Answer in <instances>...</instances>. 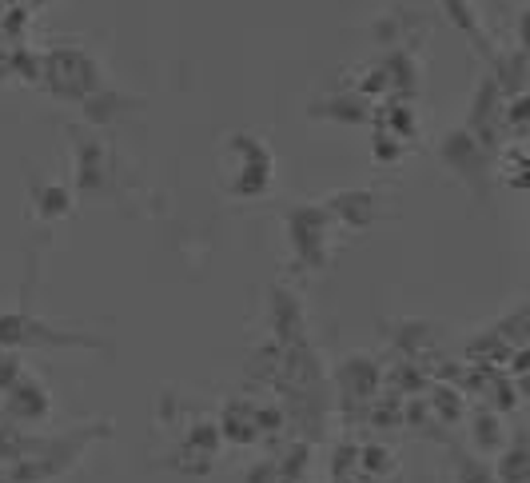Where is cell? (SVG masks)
<instances>
[{"mask_svg":"<svg viewBox=\"0 0 530 483\" xmlns=\"http://www.w3.org/2000/svg\"><path fill=\"white\" fill-rule=\"evenodd\" d=\"M403 148H407V140H403V136H395V132L379 128V136H375V160H379V164H395V160L403 156Z\"/></svg>","mask_w":530,"mask_h":483,"instance_id":"obj_15","label":"cell"},{"mask_svg":"<svg viewBox=\"0 0 530 483\" xmlns=\"http://www.w3.org/2000/svg\"><path fill=\"white\" fill-rule=\"evenodd\" d=\"M519 40H523V48L530 52V8L523 12V20H519Z\"/></svg>","mask_w":530,"mask_h":483,"instance_id":"obj_18","label":"cell"},{"mask_svg":"<svg viewBox=\"0 0 530 483\" xmlns=\"http://www.w3.org/2000/svg\"><path fill=\"white\" fill-rule=\"evenodd\" d=\"M124 104H128V100H124L120 92H112V88H96L92 96H84V100H80V108H84V120H88V124H108V120H116Z\"/></svg>","mask_w":530,"mask_h":483,"instance_id":"obj_10","label":"cell"},{"mask_svg":"<svg viewBox=\"0 0 530 483\" xmlns=\"http://www.w3.org/2000/svg\"><path fill=\"white\" fill-rule=\"evenodd\" d=\"M220 432H224V444H236V448H248L260 440V404L252 400H232L224 404L220 412Z\"/></svg>","mask_w":530,"mask_h":483,"instance_id":"obj_8","label":"cell"},{"mask_svg":"<svg viewBox=\"0 0 530 483\" xmlns=\"http://www.w3.org/2000/svg\"><path fill=\"white\" fill-rule=\"evenodd\" d=\"M40 84L60 96V100H84L100 88V68L96 60L84 52V48H56V52H44V76Z\"/></svg>","mask_w":530,"mask_h":483,"instance_id":"obj_3","label":"cell"},{"mask_svg":"<svg viewBox=\"0 0 530 483\" xmlns=\"http://www.w3.org/2000/svg\"><path fill=\"white\" fill-rule=\"evenodd\" d=\"M267 320H271V340L275 344H299L307 340V316H303V304L295 292L287 288H271V304H267Z\"/></svg>","mask_w":530,"mask_h":483,"instance_id":"obj_5","label":"cell"},{"mask_svg":"<svg viewBox=\"0 0 530 483\" xmlns=\"http://www.w3.org/2000/svg\"><path fill=\"white\" fill-rule=\"evenodd\" d=\"M391 468H395L391 448H383V444H359V472L363 476L379 480V476H391Z\"/></svg>","mask_w":530,"mask_h":483,"instance_id":"obj_12","label":"cell"},{"mask_svg":"<svg viewBox=\"0 0 530 483\" xmlns=\"http://www.w3.org/2000/svg\"><path fill=\"white\" fill-rule=\"evenodd\" d=\"M96 156H100V148H96V144H92V148H88V144H80V164H76V176H80V188H84V192H88V188H96V184H100V176H104V168H100V160H96Z\"/></svg>","mask_w":530,"mask_h":483,"instance_id":"obj_13","label":"cell"},{"mask_svg":"<svg viewBox=\"0 0 530 483\" xmlns=\"http://www.w3.org/2000/svg\"><path fill=\"white\" fill-rule=\"evenodd\" d=\"M327 212L335 224H343L351 232H367L379 220V196L367 188H347V192H335L327 200Z\"/></svg>","mask_w":530,"mask_h":483,"instance_id":"obj_6","label":"cell"},{"mask_svg":"<svg viewBox=\"0 0 530 483\" xmlns=\"http://www.w3.org/2000/svg\"><path fill=\"white\" fill-rule=\"evenodd\" d=\"M367 108H371L367 96L355 88L351 96H327V100L311 104V116H319V120H335V124H363V120H371Z\"/></svg>","mask_w":530,"mask_h":483,"instance_id":"obj_9","label":"cell"},{"mask_svg":"<svg viewBox=\"0 0 530 483\" xmlns=\"http://www.w3.org/2000/svg\"><path fill=\"white\" fill-rule=\"evenodd\" d=\"M379 128H387V132H395V136L411 140V136L419 132V120H415V108H407L403 100H395V104H383V124H379Z\"/></svg>","mask_w":530,"mask_h":483,"instance_id":"obj_11","label":"cell"},{"mask_svg":"<svg viewBox=\"0 0 530 483\" xmlns=\"http://www.w3.org/2000/svg\"><path fill=\"white\" fill-rule=\"evenodd\" d=\"M20 376H24V368H20V348H0V396H4Z\"/></svg>","mask_w":530,"mask_h":483,"instance_id":"obj_16","label":"cell"},{"mask_svg":"<svg viewBox=\"0 0 530 483\" xmlns=\"http://www.w3.org/2000/svg\"><path fill=\"white\" fill-rule=\"evenodd\" d=\"M48 412H52V396H48V388L40 384V376H32V372H24V376L4 392V416H8L12 424H20V428L44 424Z\"/></svg>","mask_w":530,"mask_h":483,"instance_id":"obj_4","label":"cell"},{"mask_svg":"<svg viewBox=\"0 0 530 483\" xmlns=\"http://www.w3.org/2000/svg\"><path fill=\"white\" fill-rule=\"evenodd\" d=\"M331 212L327 204L315 208V204H291L287 216H283V228H287V240H291V256L299 268L307 272H323L327 260H331Z\"/></svg>","mask_w":530,"mask_h":483,"instance_id":"obj_2","label":"cell"},{"mask_svg":"<svg viewBox=\"0 0 530 483\" xmlns=\"http://www.w3.org/2000/svg\"><path fill=\"white\" fill-rule=\"evenodd\" d=\"M68 192L60 188V184H48V188H40V196H36V208H40V216H48V220H56V216H64L68 212Z\"/></svg>","mask_w":530,"mask_h":483,"instance_id":"obj_14","label":"cell"},{"mask_svg":"<svg viewBox=\"0 0 530 483\" xmlns=\"http://www.w3.org/2000/svg\"><path fill=\"white\" fill-rule=\"evenodd\" d=\"M224 156L232 160V176H228V192L236 200H260L267 196L271 180H275V156L264 144V136L256 132H236L224 148Z\"/></svg>","mask_w":530,"mask_h":483,"instance_id":"obj_1","label":"cell"},{"mask_svg":"<svg viewBox=\"0 0 530 483\" xmlns=\"http://www.w3.org/2000/svg\"><path fill=\"white\" fill-rule=\"evenodd\" d=\"M507 120H511L515 128H523V124H530V96H519V100L511 104V112H507Z\"/></svg>","mask_w":530,"mask_h":483,"instance_id":"obj_17","label":"cell"},{"mask_svg":"<svg viewBox=\"0 0 530 483\" xmlns=\"http://www.w3.org/2000/svg\"><path fill=\"white\" fill-rule=\"evenodd\" d=\"M379 384H383V372L375 368L371 356H351V360L339 364V396L347 404H363V408L375 404Z\"/></svg>","mask_w":530,"mask_h":483,"instance_id":"obj_7","label":"cell"}]
</instances>
